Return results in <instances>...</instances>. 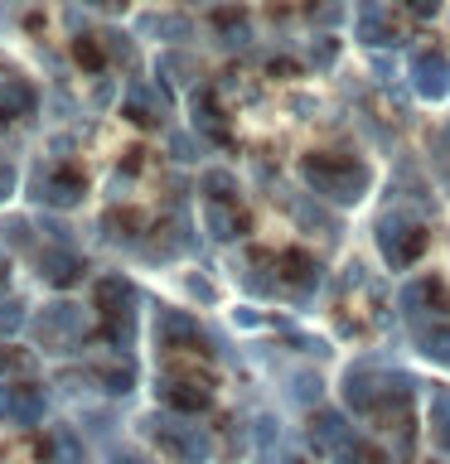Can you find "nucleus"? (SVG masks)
Returning a JSON list of instances; mask_svg holds the SVG:
<instances>
[{
    "label": "nucleus",
    "mask_w": 450,
    "mask_h": 464,
    "mask_svg": "<svg viewBox=\"0 0 450 464\" xmlns=\"http://www.w3.org/2000/svg\"><path fill=\"white\" fill-rule=\"evenodd\" d=\"M300 174L305 184H310V194L339 203V208H354V203H363V194H368L373 174L363 160H348V155H305L300 160Z\"/></svg>",
    "instance_id": "obj_1"
},
{
    "label": "nucleus",
    "mask_w": 450,
    "mask_h": 464,
    "mask_svg": "<svg viewBox=\"0 0 450 464\" xmlns=\"http://www.w3.org/2000/svg\"><path fill=\"white\" fill-rule=\"evenodd\" d=\"M141 430L151 435V440L165 450L174 464H209V435H203V426H194V420L180 416V411H170V416H165V411L145 416Z\"/></svg>",
    "instance_id": "obj_2"
},
{
    "label": "nucleus",
    "mask_w": 450,
    "mask_h": 464,
    "mask_svg": "<svg viewBox=\"0 0 450 464\" xmlns=\"http://www.w3.org/2000/svg\"><path fill=\"white\" fill-rule=\"evenodd\" d=\"M29 329H34V343L44 353H78L87 343V314H83V304H73V300L44 304V310L29 319Z\"/></svg>",
    "instance_id": "obj_3"
},
{
    "label": "nucleus",
    "mask_w": 450,
    "mask_h": 464,
    "mask_svg": "<svg viewBox=\"0 0 450 464\" xmlns=\"http://www.w3.org/2000/svg\"><path fill=\"white\" fill-rule=\"evenodd\" d=\"M373 242H377V252H383V261L392 271H406L421 252H426V227H421L412 213L387 208V213H377V223H373Z\"/></svg>",
    "instance_id": "obj_4"
},
{
    "label": "nucleus",
    "mask_w": 450,
    "mask_h": 464,
    "mask_svg": "<svg viewBox=\"0 0 450 464\" xmlns=\"http://www.w3.org/2000/svg\"><path fill=\"white\" fill-rule=\"evenodd\" d=\"M29 198L44 203V208H78V203L87 198V179L78 169H34Z\"/></svg>",
    "instance_id": "obj_5"
},
{
    "label": "nucleus",
    "mask_w": 450,
    "mask_h": 464,
    "mask_svg": "<svg viewBox=\"0 0 450 464\" xmlns=\"http://www.w3.org/2000/svg\"><path fill=\"white\" fill-rule=\"evenodd\" d=\"M397 304H402V314L412 319V324H426V319H441L450 310V290H445L441 276H416V281L402 285Z\"/></svg>",
    "instance_id": "obj_6"
},
{
    "label": "nucleus",
    "mask_w": 450,
    "mask_h": 464,
    "mask_svg": "<svg viewBox=\"0 0 450 464\" xmlns=\"http://www.w3.org/2000/svg\"><path fill=\"white\" fill-rule=\"evenodd\" d=\"M383 382H387V372H383V368H373L368 358H363V362H348L344 377H339V392H344L348 411L373 416V411H377V401H383Z\"/></svg>",
    "instance_id": "obj_7"
},
{
    "label": "nucleus",
    "mask_w": 450,
    "mask_h": 464,
    "mask_svg": "<svg viewBox=\"0 0 450 464\" xmlns=\"http://www.w3.org/2000/svg\"><path fill=\"white\" fill-rule=\"evenodd\" d=\"M93 300L102 319H141V290L122 271H102V281L93 285Z\"/></svg>",
    "instance_id": "obj_8"
},
{
    "label": "nucleus",
    "mask_w": 450,
    "mask_h": 464,
    "mask_svg": "<svg viewBox=\"0 0 450 464\" xmlns=\"http://www.w3.org/2000/svg\"><path fill=\"white\" fill-rule=\"evenodd\" d=\"M209 343V334L189 310H174V304H160L155 310V348H199Z\"/></svg>",
    "instance_id": "obj_9"
},
{
    "label": "nucleus",
    "mask_w": 450,
    "mask_h": 464,
    "mask_svg": "<svg viewBox=\"0 0 450 464\" xmlns=\"http://www.w3.org/2000/svg\"><path fill=\"white\" fill-rule=\"evenodd\" d=\"M412 92L426 102H445L450 97V58L441 49H421L412 58Z\"/></svg>",
    "instance_id": "obj_10"
},
{
    "label": "nucleus",
    "mask_w": 450,
    "mask_h": 464,
    "mask_svg": "<svg viewBox=\"0 0 450 464\" xmlns=\"http://www.w3.org/2000/svg\"><path fill=\"white\" fill-rule=\"evenodd\" d=\"M310 440H315V450L319 455H339L344 445H354L358 440V430L348 426V416L344 411H334V406H319V411L310 416Z\"/></svg>",
    "instance_id": "obj_11"
},
{
    "label": "nucleus",
    "mask_w": 450,
    "mask_h": 464,
    "mask_svg": "<svg viewBox=\"0 0 450 464\" xmlns=\"http://www.w3.org/2000/svg\"><path fill=\"white\" fill-rule=\"evenodd\" d=\"M319 290V261L305 252H286L281 256V295H290L296 304H310Z\"/></svg>",
    "instance_id": "obj_12"
},
{
    "label": "nucleus",
    "mask_w": 450,
    "mask_h": 464,
    "mask_svg": "<svg viewBox=\"0 0 450 464\" xmlns=\"http://www.w3.org/2000/svg\"><path fill=\"white\" fill-rule=\"evenodd\" d=\"M34 266L39 276L49 285H73V281H83V271H87V261L78 246H64V242H54V246H44V252L34 256Z\"/></svg>",
    "instance_id": "obj_13"
},
{
    "label": "nucleus",
    "mask_w": 450,
    "mask_h": 464,
    "mask_svg": "<svg viewBox=\"0 0 450 464\" xmlns=\"http://www.w3.org/2000/svg\"><path fill=\"white\" fill-rule=\"evenodd\" d=\"M122 116L131 126H160V116H165V97H160L145 78H131L126 92H122Z\"/></svg>",
    "instance_id": "obj_14"
},
{
    "label": "nucleus",
    "mask_w": 450,
    "mask_h": 464,
    "mask_svg": "<svg viewBox=\"0 0 450 464\" xmlns=\"http://www.w3.org/2000/svg\"><path fill=\"white\" fill-rule=\"evenodd\" d=\"M354 34L363 49H392L397 44V29H392L383 0H358V20H354Z\"/></svg>",
    "instance_id": "obj_15"
},
{
    "label": "nucleus",
    "mask_w": 450,
    "mask_h": 464,
    "mask_svg": "<svg viewBox=\"0 0 450 464\" xmlns=\"http://www.w3.org/2000/svg\"><path fill=\"white\" fill-rule=\"evenodd\" d=\"M39 455H44V464H87V445H83L78 426L58 420V426H49V435H44Z\"/></svg>",
    "instance_id": "obj_16"
},
{
    "label": "nucleus",
    "mask_w": 450,
    "mask_h": 464,
    "mask_svg": "<svg viewBox=\"0 0 450 464\" xmlns=\"http://www.w3.org/2000/svg\"><path fill=\"white\" fill-rule=\"evenodd\" d=\"M213 34H218V49L242 53L247 44H252V20H247V10L228 5V10H218V14H213Z\"/></svg>",
    "instance_id": "obj_17"
},
{
    "label": "nucleus",
    "mask_w": 450,
    "mask_h": 464,
    "mask_svg": "<svg viewBox=\"0 0 450 464\" xmlns=\"http://www.w3.org/2000/svg\"><path fill=\"white\" fill-rule=\"evenodd\" d=\"M203 232H209L213 242H238L247 232V213L238 203H209V208H203Z\"/></svg>",
    "instance_id": "obj_18"
},
{
    "label": "nucleus",
    "mask_w": 450,
    "mask_h": 464,
    "mask_svg": "<svg viewBox=\"0 0 450 464\" xmlns=\"http://www.w3.org/2000/svg\"><path fill=\"white\" fill-rule=\"evenodd\" d=\"M97 237H107V242H116V246H141V242H145L141 213H131V208L102 213V218H97Z\"/></svg>",
    "instance_id": "obj_19"
},
{
    "label": "nucleus",
    "mask_w": 450,
    "mask_h": 464,
    "mask_svg": "<svg viewBox=\"0 0 450 464\" xmlns=\"http://www.w3.org/2000/svg\"><path fill=\"white\" fill-rule=\"evenodd\" d=\"M49 416V392H44L39 382H15V416L10 426H39V420Z\"/></svg>",
    "instance_id": "obj_20"
},
{
    "label": "nucleus",
    "mask_w": 450,
    "mask_h": 464,
    "mask_svg": "<svg viewBox=\"0 0 450 464\" xmlns=\"http://www.w3.org/2000/svg\"><path fill=\"white\" fill-rule=\"evenodd\" d=\"M34 107H39L34 82H24V78H5V82H0V121H15V116H34Z\"/></svg>",
    "instance_id": "obj_21"
},
{
    "label": "nucleus",
    "mask_w": 450,
    "mask_h": 464,
    "mask_svg": "<svg viewBox=\"0 0 450 464\" xmlns=\"http://www.w3.org/2000/svg\"><path fill=\"white\" fill-rule=\"evenodd\" d=\"M160 397H165L170 411H180V416H199V411H209V406H213V397L203 387H194V382H165V387H160Z\"/></svg>",
    "instance_id": "obj_22"
},
{
    "label": "nucleus",
    "mask_w": 450,
    "mask_h": 464,
    "mask_svg": "<svg viewBox=\"0 0 450 464\" xmlns=\"http://www.w3.org/2000/svg\"><path fill=\"white\" fill-rule=\"evenodd\" d=\"M136 34L145 39H170V44H184L194 29H189V20H180V14H141L136 20Z\"/></svg>",
    "instance_id": "obj_23"
},
{
    "label": "nucleus",
    "mask_w": 450,
    "mask_h": 464,
    "mask_svg": "<svg viewBox=\"0 0 450 464\" xmlns=\"http://www.w3.org/2000/svg\"><path fill=\"white\" fill-rule=\"evenodd\" d=\"M189 107H194V126L203 130V136L228 140V116H223V111H213V92H209V87H199V92L189 97Z\"/></svg>",
    "instance_id": "obj_24"
},
{
    "label": "nucleus",
    "mask_w": 450,
    "mask_h": 464,
    "mask_svg": "<svg viewBox=\"0 0 450 464\" xmlns=\"http://www.w3.org/2000/svg\"><path fill=\"white\" fill-rule=\"evenodd\" d=\"M93 382L107 392V397H126V392L136 387V368H131V362H102L93 372Z\"/></svg>",
    "instance_id": "obj_25"
},
{
    "label": "nucleus",
    "mask_w": 450,
    "mask_h": 464,
    "mask_svg": "<svg viewBox=\"0 0 450 464\" xmlns=\"http://www.w3.org/2000/svg\"><path fill=\"white\" fill-rule=\"evenodd\" d=\"M416 343L431 362H445L450 368V329L445 324H416Z\"/></svg>",
    "instance_id": "obj_26"
},
{
    "label": "nucleus",
    "mask_w": 450,
    "mask_h": 464,
    "mask_svg": "<svg viewBox=\"0 0 450 464\" xmlns=\"http://www.w3.org/2000/svg\"><path fill=\"white\" fill-rule=\"evenodd\" d=\"M203 198L209 203H238V179L228 169H203Z\"/></svg>",
    "instance_id": "obj_27"
},
{
    "label": "nucleus",
    "mask_w": 450,
    "mask_h": 464,
    "mask_svg": "<svg viewBox=\"0 0 450 464\" xmlns=\"http://www.w3.org/2000/svg\"><path fill=\"white\" fill-rule=\"evenodd\" d=\"M73 58H78L87 72H102V68H107V49H102L97 34H78V39H73Z\"/></svg>",
    "instance_id": "obj_28"
},
{
    "label": "nucleus",
    "mask_w": 450,
    "mask_h": 464,
    "mask_svg": "<svg viewBox=\"0 0 450 464\" xmlns=\"http://www.w3.org/2000/svg\"><path fill=\"white\" fill-rule=\"evenodd\" d=\"M319 392H325V387H319V372H300V377L290 372V377H286V397L296 401V406H315Z\"/></svg>",
    "instance_id": "obj_29"
},
{
    "label": "nucleus",
    "mask_w": 450,
    "mask_h": 464,
    "mask_svg": "<svg viewBox=\"0 0 450 464\" xmlns=\"http://www.w3.org/2000/svg\"><path fill=\"white\" fill-rule=\"evenodd\" d=\"M136 329H141V319H102V339H107L116 353H126V348L136 343Z\"/></svg>",
    "instance_id": "obj_30"
},
{
    "label": "nucleus",
    "mask_w": 450,
    "mask_h": 464,
    "mask_svg": "<svg viewBox=\"0 0 450 464\" xmlns=\"http://www.w3.org/2000/svg\"><path fill=\"white\" fill-rule=\"evenodd\" d=\"M431 435L450 455V392H435V401H431Z\"/></svg>",
    "instance_id": "obj_31"
},
{
    "label": "nucleus",
    "mask_w": 450,
    "mask_h": 464,
    "mask_svg": "<svg viewBox=\"0 0 450 464\" xmlns=\"http://www.w3.org/2000/svg\"><path fill=\"white\" fill-rule=\"evenodd\" d=\"M29 304L24 300H0V339H10V334H20L29 324Z\"/></svg>",
    "instance_id": "obj_32"
},
{
    "label": "nucleus",
    "mask_w": 450,
    "mask_h": 464,
    "mask_svg": "<svg viewBox=\"0 0 450 464\" xmlns=\"http://www.w3.org/2000/svg\"><path fill=\"white\" fill-rule=\"evenodd\" d=\"M160 72H165V87H184V82H194V63L180 53H160Z\"/></svg>",
    "instance_id": "obj_33"
},
{
    "label": "nucleus",
    "mask_w": 450,
    "mask_h": 464,
    "mask_svg": "<svg viewBox=\"0 0 450 464\" xmlns=\"http://www.w3.org/2000/svg\"><path fill=\"white\" fill-rule=\"evenodd\" d=\"M0 237H5V246H34V223H29V218H5V223H0Z\"/></svg>",
    "instance_id": "obj_34"
},
{
    "label": "nucleus",
    "mask_w": 450,
    "mask_h": 464,
    "mask_svg": "<svg viewBox=\"0 0 450 464\" xmlns=\"http://www.w3.org/2000/svg\"><path fill=\"white\" fill-rule=\"evenodd\" d=\"M102 49H107V58H116V63H131L136 58V44H131V34H122V29H107V34H97Z\"/></svg>",
    "instance_id": "obj_35"
},
{
    "label": "nucleus",
    "mask_w": 450,
    "mask_h": 464,
    "mask_svg": "<svg viewBox=\"0 0 450 464\" xmlns=\"http://www.w3.org/2000/svg\"><path fill=\"white\" fill-rule=\"evenodd\" d=\"M290 213H296V223L315 227V232H325V227H329V223H325V213H319L315 203H310V194H296V198H290ZM325 237H329V232H325Z\"/></svg>",
    "instance_id": "obj_36"
},
{
    "label": "nucleus",
    "mask_w": 450,
    "mask_h": 464,
    "mask_svg": "<svg viewBox=\"0 0 450 464\" xmlns=\"http://www.w3.org/2000/svg\"><path fill=\"white\" fill-rule=\"evenodd\" d=\"M339 63V39L334 34H319L315 44H310V68H334Z\"/></svg>",
    "instance_id": "obj_37"
},
{
    "label": "nucleus",
    "mask_w": 450,
    "mask_h": 464,
    "mask_svg": "<svg viewBox=\"0 0 450 464\" xmlns=\"http://www.w3.org/2000/svg\"><path fill=\"white\" fill-rule=\"evenodd\" d=\"M310 20L329 34V29L344 20V5H339V0H310Z\"/></svg>",
    "instance_id": "obj_38"
},
{
    "label": "nucleus",
    "mask_w": 450,
    "mask_h": 464,
    "mask_svg": "<svg viewBox=\"0 0 450 464\" xmlns=\"http://www.w3.org/2000/svg\"><path fill=\"white\" fill-rule=\"evenodd\" d=\"M170 150H174L180 165H194V160H199V140L194 136H170Z\"/></svg>",
    "instance_id": "obj_39"
},
{
    "label": "nucleus",
    "mask_w": 450,
    "mask_h": 464,
    "mask_svg": "<svg viewBox=\"0 0 450 464\" xmlns=\"http://www.w3.org/2000/svg\"><path fill=\"white\" fill-rule=\"evenodd\" d=\"M184 290H189L194 300H203V304H213V295H218V290H213L209 281H203L199 271H189V276H184Z\"/></svg>",
    "instance_id": "obj_40"
},
{
    "label": "nucleus",
    "mask_w": 450,
    "mask_h": 464,
    "mask_svg": "<svg viewBox=\"0 0 450 464\" xmlns=\"http://www.w3.org/2000/svg\"><path fill=\"white\" fill-rule=\"evenodd\" d=\"M252 440H257V445H271V440H276V416H257V420H252Z\"/></svg>",
    "instance_id": "obj_41"
},
{
    "label": "nucleus",
    "mask_w": 450,
    "mask_h": 464,
    "mask_svg": "<svg viewBox=\"0 0 450 464\" xmlns=\"http://www.w3.org/2000/svg\"><path fill=\"white\" fill-rule=\"evenodd\" d=\"M406 10L416 14V20H435V14H441V0H402Z\"/></svg>",
    "instance_id": "obj_42"
},
{
    "label": "nucleus",
    "mask_w": 450,
    "mask_h": 464,
    "mask_svg": "<svg viewBox=\"0 0 450 464\" xmlns=\"http://www.w3.org/2000/svg\"><path fill=\"white\" fill-rule=\"evenodd\" d=\"M15 416V382H0V426H10Z\"/></svg>",
    "instance_id": "obj_43"
},
{
    "label": "nucleus",
    "mask_w": 450,
    "mask_h": 464,
    "mask_svg": "<svg viewBox=\"0 0 450 464\" xmlns=\"http://www.w3.org/2000/svg\"><path fill=\"white\" fill-rule=\"evenodd\" d=\"M20 368V348H0V377H10Z\"/></svg>",
    "instance_id": "obj_44"
},
{
    "label": "nucleus",
    "mask_w": 450,
    "mask_h": 464,
    "mask_svg": "<svg viewBox=\"0 0 450 464\" xmlns=\"http://www.w3.org/2000/svg\"><path fill=\"white\" fill-rule=\"evenodd\" d=\"M87 426H93V435H112L116 420H112V416H102V411H87Z\"/></svg>",
    "instance_id": "obj_45"
},
{
    "label": "nucleus",
    "mask_w": 450,
    "mask_h": 464,
    "mask_svg": "<svg viewBox=\"0 0 450 464\" xmlns=\"http://www.w3.org/2000/svg\"><path fill=\"white\" fill-rule=\"evenodd\" d=\"M10 188H15V169H10V165H0V203L10 198Z\"/></svg>",
    "instance_id": "obj_46"
},
{
    "label": "nucleus",
    "mask_w": 450,
    "mask_h": 464,
    "mask_svg": "<svg viewBox=\"0 0 450 464\" xmlns=\"http://www.w3.org/2000/svg\"><path fill=\"white\" fill-rule=\"evenodd\" d=\"M5 290H10V256L0 252V295H5Z\"/></svg>",
    "instance_id": "obj_47"
},
{
    "label": "nucleus",
    "mask_w": 450,
    "mask_h": 464,
    "mask_svg": "<svg viewBox=\"0 0 450 464\" xmlns=\"http://www.w3.org/2000/svg\"><path fill=\"white\" fill-rule=\"evenodd\" d=\"M97 102H102V107H107V102H112V82L102 78V72H97Z\"/></svg>",
    "instance_id": "obj_48"
},
{
    "label": "nucleus",
    "mask_w": 450,
    "mask_h": 464,
    "mask_svg": "<svg viewBox=\"0 0 450 464\" xmlns=\"http://www.w3.org/2000/svg\"><path fill=\"white\" fill-rule=\"evenodd\" d=\"M87 5H102V10H126V0H87Z\"/></svg>",
    "instance_id": "obj_49"
},
{
    "label": "nucleus",
    "mask_w": 450,
    "mask_h": 464,
    "mask_svg": "<svg viewBox=\"0 0 450 464\" xmlns=\"http://www.w3.org/2000/svg\"><path fill=\"white\" fill-rule=\"evenodd\" d=\"M445 140H450V126H445Z\"/></svg>",
    "instance_id": "obj_50"
}]
</instances>
